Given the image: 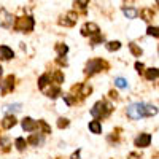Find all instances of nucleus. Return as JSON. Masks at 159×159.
Returning <instances> with one entry per match:
<instances>
[{
  "mask_svg": "<svg viewBox=\"0 0 159 159\" xmlns=\"http://www.w3.org/2000/svg\"><path fill=\"white\" fill-rule=\"evenodd\" d=\"M129 49H130V52H132L134 56H137V57L142 56V48H139L135 43H129Z\"/></svg>",
  "mask_w": 159,
  "mask_h": 159,
  "instance_id": "4be33fe9",
  "label": "nucleus"
},
{
  "mask_svg": "<svg viewBox=\"0 0 159 159\" xmlns=\"http://www.w3.org/2000/svg\"><path fill=\"white\" fill-rule=\"evenodd\" d=\"M135 69H137V72H143V69H145V65H143L142 62H137V64H135Z\"/></svg>",
  "mask_w": 159,
  "mask_h": 159,
  "instance_id": "7c9ffc66",
  "label": "nucleus"
},
{
  "mask_svg": "<svg viewBox=\"0 0 159 159\" xmlns=\"http://www.w3.org/2000/svg\"><path fill=\"white\" fill-rule=\"evenodd\" d=\"M49 84V76L48 75H42L38 78V88L42 89V91H45V88Z\"/></svg>",
  "mask_w": 159,
  "mask_h": 159,
  "instance_id": "6ab92c4d",
  "label": "nucleus"
},
{
  "mask_svg": "<svg viewBox=\"0 0 159 159\" xmlns=\"http://www.w3.org/2000/svg\"><path fill=\"white\" fill-rule=\"evenodd\" d=\"M78 2H80V5H81V7H86V3H88V0H78Z\"/></svg>",
  "mask_w": 159,
  "mask_h": 159,
  "instance_id": "473e14b6",
  "label": "nucleus"
},
{
  "mask_svg": "<svg viewBox=\"0 0 159 159\" xmlns=\"http://www.w3.org/2000/svg\"><path fill=\"white\" fill-rule=\"evenodd\" d=\"M3 73V69H2V65H0V75H2Z\"/></svg>",
  "mask_w": 159,
  "mask_h": 159,
  "instance_id": "72a5a7b5",
  "label": "nucleus"
},
{
  "mask_svg": "<svg viewBox=\"0 0 159 159\" xmlns=\"http://www.w3.org/2000/svg\"><path fill=\"white\" fill-rule=\"evenodd\" d=\"M147 34H148V35H151V37H156V38H159V27H148Z\"/></svg>",
  "mask_w": 159,
  "mask_h": 159,
  "instance_id": "a878e982",
  "label": "nucleus"
},
{
  "mask_svg": "<svg viewBox=\"0 0 159 159\" xmlns=\"http://www.w3.org/2000/svg\"><path fill=\"white\" fill-rule=\"evenodd\" d=\"M37 129H38V134H49L51 132V127L45 121H38L37 123Z\"/></svg>",
  "mask_w": 159,
  "mask_h": 159,
  "instance_id": "f3484780",
  "label": "nucleus"
},
{
  "mask_svg": "<svg viewBox=\"0 0 159 159\" xmlns=\"http://www.w3.org/2000/svg\"><path fill=\"white\" fill-rule=\"evenodd\" d=\"M15 124H16V118L13 116V115L5 116V118H3V121H2L3 129H11V127H15Z\"/></svg>",
  "mask_w": 159,
  "mask_h": 159,
  "instance_id": "f8f14e48",
  "label": "nucleus"
},
{
  "mask_svg": "<svg viewBox=\"0 0 159 159\" xmlns=\"http://www.w3.org/2000/svg\"><path fill=\"white\" fill-rule=\"evenodd\" d=\"M100 30H99V25L97 24H94V22H86L83 27H81V34L84 35V37H88V35H97Z\"/></svg>",
  "mask_w": 159,
  "mask_h": 159,
  "instance_id": "423d86ee",
  "label": "nucleus"
},
{
  "mask_svg": "<svg viewBox=\"0 0 159 159\" xmlns=\"http://www.w3.org/2000/svg\"><path fill=\"white\" fill-rule=\"evenodd\" d=\"M22 129L25 132H34L37 129V121H34L32 118H24L22 119Z\"/></svg>",
  "mask_w": 159,
  "mask_h": 159,
  "instance_id": "9d476101",
  "label": "nucleus"
},
{
  "mask_svg": "<svg viewBox=\"0 0 159 159\" xmlns=\"http://www.w3.org/2000/svg\"><path fill=\"white\" fill-rule=\"evenodd\" d=\"M22 110V105L21 103H11V105H7V107H3V111L5 113H18Z\"/></svg>",
  "mask_w": 159,
  "mask_h": 159,
  "instance_id": "4468645a",
  "label": "nucleus"
},
{
  "mask_svg": "<svg viewBox=\"0 0 159 159\" xmlns=\"http://www.w3.org/2000/svg\"><path fill=\"white\" fill-rule=\"evenodd\" d=\"M11 25H13V16L5 8H0V27H11Z\"/></svg>",
  "mask_w": 159,
  "mask_h": 159,
  "instance_id": "39448f33",
  "label": "nucleus"
},
{
  "mask_svg": "<svg viewBox=\"0 0 159 159\" xmlns=\"http://www.w3.org/2000/svg\"><path fill=\"white\" fill-rule=\"evenodd\" d=\"M34 25H35L34 19H32L30 16H25V18H21V19L16 21L15 29H16V30H21V32H30V30L34 29Z\"/></svg>",
  "mask_w": 159,
  "mask_h": 159,
  "instance_id": "20e7f679",
  "label": "nucleus"
},
{
  "mask_svg": "<svg viewBox=\"0 0 159 159\" xmlns=\"http://www.w3.org/2000/svg\"><path fill=\"white\" fill-rule=\"evenodd\" d=\"M69 119H65V118H59L57 119V126L61 127V129H64V127H69Z\"/></svg>",
  "mask_w": 159,
  "mask_h": 159,
  "instance_id": "bb28decb",
  "label": "nucleus"
},
{
  "mask_svg": "<svg viewBox=\"0 0 159 159\" xmlns=\"http://www.w3.org/2000/svg\"><path fill=\"white\" fill-rule=\"evenodd\" d=\"M15 57V51H13L10 46H0V59H5V61H10Z\"/></svg>",
  "mask_w": 159,
  "mask_h": 159,
  "instance_id": "1a4fd4ad",
  "label": "nucleus"
},
{
  "mask_svg": "<svg viewBox=\"0 0 159 159\" xmlns=\"http://www.w3.org/2000/svg\"><path fill=\"white\" fill-rule=\"evenodd\" d=\"M105 67H107V64H105L102 59H91V61L86 64L84 73H86V75H96V73L102 72Z\"/></svg>",
  "mask_w": 159,
  "mask_h": 159,
  "instance_id": "7ed1b4c3",
  "label": "nucleus"
},
{
  "mask_svg": "<svg viewBox=\"0 0 159 159\" xmlns=\"http://www.w3.org/2000/svg\"><path fill=\"white\" fill-rule=\"evenodd\" d=\"M72 159H80V150H78L76 153H73V154H72Z\"/></svg>",
  "mask_w": 159,
  "mask_h": 159,
  "instance_id": "2f4dec72",
  "label": "nucleus"
},
{
  "mask_svg": "<svg viewBox=\"0 0 159 159\" xmlns=\"http://www.w3.org/2000/svg\"><path fill=\"white\" fill-rule=\"evenodd\" d=\"M29 143L34 145V147L43 145V143H45V137H43V134H34L32 137H29Z\"/></svg>",
  "mask_w": 159,
  "mask_h": 159,
  "instance_id": "ddd939ff",
  "label": "nucleus"
},
{
  "mask_svg": "<svg viewBox=\"0 0 159 159\" xmlns=\"http://www.w3.org/2000/svg\"><path fill=\"white\" fill-rule=\"evenodd\" d=\"M154 115H157V108L151 103H145V118H151Z\"/></svg>",
  "mask_w": 159,
  "mask_h": 159,
  "instance_id": "2eb2a0df",
  "label": "nucleus"
},
{
  "mask_svg": "<svg viewBox=\"0 0 159 159\" xmlns=\"http://www.w3.org/2000/svg\"><path fill=\"white\" fill-rule=\"evenodd\" d=\"M115 86L119 88V89H127L129 88V83H127V80L118 76V78H115Z\"/></svg>",
  "mask_w": 159,
  "mask_h": 159,
  "instance_id": "a211bd4d",
  "label": "nucleus"
},
{
  "mask_svg": "<svg viewBox=\"0 0 159 159\" xmlns=\"http://www.w3.org/2000/svg\"><path fill=\"white\" fill-rule=\"evenodd\" d=\"M156 3H157V5H159V0H156Z\"/></svg>",
  "mask_w": 159,
  "mask_h": 159,
  "instance_id": "f704fd0d",
  "label": "nucleus"
},
{
  "mask_svg": "<svg viewBox=\"0 0 159 159\" xmlns=\"http://www.w3.org/2000/svg\"><path fill=\"white\" fill-rule=\"evenodd\" d=\"M123 13H124V16H126L127 19H134V18L139 15V11H137L135 8H124Z\"/></svg>",
  "mask_w": 159,
  "mask_h": 159,
  "instance_id": "aec40b11",
  "label": "nucleus"
},
{
  "mask_svg": "<svg viewBox=\"0 0 159 159\" xmlns=\"http://www.w3.org/2000/svg\"><path fill=\"white\" fill-rule=\"evenodd\" d=\"M100 42H103V37H102L100 34L94 35V38L91 40V43H92V45H97V43H100Z\"/></svg>",
  "mask_w": 159,
  "mask_h": 159,
  "instance_id": "c85d7f7f",
  "label": "nucleus"
},
{
  "mask_svg": "<svg viewBox=\"0 0 159 159\" xmlns=\"http://www.w3.org/2000/svg\"><path fill=\"white\" fill-rule=\"evenodd\" d=\"M127 116H129L130 119L145 118V103H142V102L130 103L129 107H127Z\"/></svg>",
  "mask_w": 159,
  "mask_h": 159,
  "instance_id": "f03ea898",
  "label": "nucleus"
},
{
  "mask_svg": "<svg viewBox=\"0 0 159 159\" xmlns=\"http://www.w3.org/2000/svg\"><path fill=\"white\" fill-rule=\"evenodd\" d=\"M135 147L137 148H147V147H150V143H151V135L150 134H140L137 139H135Z\"/></svg>",
  "mask_w": 159,
  "mask_h": 159,
  "instance_id": "0eeeda50",
  "label": "nucleus"
},
{
  "mask_svg": "<svg viewBox=\"0 0 159 159\" xmlns=\"http://www.w3.org/2000/svg\"><path fill=\"white\" fill-rule=\"evenodd\" d=\"M15 143H16V148H18L19 151H22V150L25 148V140H24L22 137H19V139H16V142H15Z\"/></svg>",
  "mask_w": 159,
  "mask_h": 159,
  "instance_id": "393cba45",
  "label": "nucleus"
},
{
  "mask_svg": "<svg viewBox=\"0 0 159 159\" xmlns=\"http://www.w3.org/2000/svg\"><path fill=\"white\" fill-rule=\"evenodd\" d=\"M54 80H56V83L59 84V83L64 81V75H62L61 72H56V73H54Z\"/></svg>",
  "mask_w": 159,
  "mask_h": 159,
  "instance_id": "c756f323",
  "label": "nucleus"
},
{
  "mask_svg": "<svg viewBox=\"0 0 159 159\" xmlns=\"http://www.w3.org/2000/svg\"><path fill=\"white\" fill-rule=\"evenodd\" d=\"M157 52H159V48H157Z\"/></svg>",
  "mask_w": 159,
  "mask_h": 159,
  "instance_id": "c9c22d12",
  "label": "nucleus"
},
{
  "mask_svg": "<svg viewBox=\"0 0 159 159\" xmlns=\"http://www.w3.org/2000/svg\"><path fill=\"white\" fill-rule=\"evenodd\" d=\"M62 25H73L75 22H76V13H73V11H70V13H67V16H65L62 21H59Z\"/></svg>",
  "mask_w": 159,
  "mask_h": 159,
  "instance_id": "9b49d317",
  "label": "nucleus"
},
{
  "mask_svg": "<svg viewBox=\"0 0 159 159\" xmlns=\"http://www.w3.org/2000/svg\"><path fill=\"white\" fill-rule=\"evenodd\" d=\"M119 48H121V43L119 42H108L107 43V49L108 51H118Z\"/></svg>",
  "mask_w": 159,
  "mask_h": 159,
  "instance_id": "b1692460",
  "label": "nucleus"
},
{
  "mask_svg": "<svg viewBox=\"0 0 159 159\" xmlns=\"http://www.w3.org/2000/svg\"><path fill=\"white\" fill-rule=\"evenodd\" d=\"M140 15H142V18H143L145 21H150V19L153 18V10L145 8V10H142V11H140Z\"/></svg>",
  "mask_w": 159,
  "mask_h": 159,
  "instance_id": "5701e85b",
  "label": "nucleus"
},
{
  "mask_svg": "<svg viewBox=\"0 0 159 159\" xmlns=\"http://www.w3.org/2000/svg\"><path fill=\"white\" fill-rule=\"evenodd\" d=\"M56 49H57V52H59V54H65V52L69 51V48L65 46V45H62V43H59V45L56 46Z\"/></svg>",
  "mask_w": 159,
  "mask_h": 159,
  "instance_id": "cd10ccee",
  "label": "nucleus"
},
{
  "mask_svg": "<svg viewBox=\"0 0 159 159\" xmlns=\"http://www.w3.org/2000/svg\"><path fill=\"white\" fill-rule=\"evenodd\" d=\"M145 76H147V80H156L159 76V69H148L145 72Z\"/></svg>",
  "mask_w": 159,
  "mask_h": 159,
  "instance_id": "412c9836",
  "label": "nucleus"
},
{
  "mask_svg": "<svg viewBox=\"0 0 159 159\" xmlns=\"http://www.w3.org/2000/svg\"><path fill=\"white\" fill-rule=\"evenodd\" d=\"M89 130L92 132V134H100V132H102V124H100V121H97V119L91 121V123H89Z\"/></svg>",
  "mask_w": 159,
  "mask_h": 159,
  "instance_id": "dca6fc26",
  "label": "nucleus"
},
{
  "mask_svg": "<svg viewBox=\"0 0 159 159\" xmlns=\"http://www.w3.org/2000/svg\"><path fill=\"white\" fill-rule=\"evenodd\" d=\"M13 88H15V78H13V76L5 78L3 81H2V84H0V89H2L3 94H7V92H10V91H13Z\"/></svg>",
  "mask_w": 159,
  "mask_h": 159,
  "instance_id": "6e6552de",
  "label": "nucleus"
},
{
  "mask_svg": "<svg viewBox=\"0 0 159 159\" xmlns=\"http://www.w3.org/2000/svg\"><path fill=\"white\" fill-rule=\"evenodd\" d=\"M110 111H111V105H110V103H107V102H103V100L97 102V103L94 105V107L91 108V115L94 116L96 119H100V118L108 116V115H110Z\"/></svg>",
  "mask_w": 159,
  "mask_h": 159,
  "instance_id": "f257e3e1",
  "label": "nucleus"
}]
</instances>
